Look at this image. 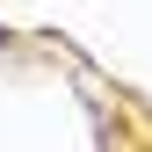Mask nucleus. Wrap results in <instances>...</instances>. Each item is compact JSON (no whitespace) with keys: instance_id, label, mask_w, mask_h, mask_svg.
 Masks as SVG:
<instances>
[]
</instances>
